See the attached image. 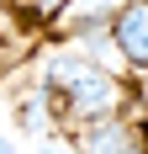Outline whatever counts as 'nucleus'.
Returning <instances> with one entry per match:
<instances>
[{"mask_svg":"<svg viewBox=\"0 0 148 154\" xmlns=\"http://www.w3.org/2000/svg\"><path fill=\"white\" fill-rule=\"evenodd\" d=\"M48 91H58L64 112L79 117V122H106V117H117L122 96H127L111 69H95V64H85V59H53Z\"/></svg>","mask_w":148,"mask_h":154,"instance_id":"obj_1","label":"nucleus"},{"mask_svg":"<svg viewBox=\"0 0 148 154\" xmlns=\"http://www.w3.org/2000/svg\"><path fill=\"white\" fill-rule=\"evenodd\" d=\"M79 149L85 154H148V128L127 122V117H106L79 133Z\"/></svg>","mask_w":148,"mask_h":154,"instance_id":"obj_2","label":"nucleus"},{"mask_svg":"<svg viewBox=\"0 0 148 154\" xmlns=\"http://www.w3.org/2000/svg\"><path fill=\"white\" fill-rule=\"evenodd\" d=\"M111 37L127 53V64H148V0H127L111 16Z\"/></svg>","mask_w":148,"mask_h":154,"instance_id":"obj_3","label":"nucleus"},{"mask_svg":"<svg viewBox=\"0 0 148 154\" xmlns=\"http://www.w3.org/2000/svg\"><path fill=\"white\" fill-rule=\"evenodd\" d=\"M43 122H48L43 117V96H27V101L16 106V128H21V133H37Z\"/></svg>","mask_w":148,"mask_h":154,"instance_id":"obj_4","label":"nucleus"},{"mask_svg":"<svg viewBox=\"0 0 148 154\" xmlns=\"http://www.w3.org/2000/svg\"><path fill=\"white\" fill-rule=\"evenodd\" d=\"M32 5H37V16H58V5H64V0H32Z\"/></svg>","mask_w":148,"mask_h":154,"instance_id":"obj_5","label":"nucleus"},{"mask_svg":"<svg viewBox=\"0 0 148 154\" xmlns=\"http://www.w3.org/2000/svg\"><path fill=\"white\" fill-rule=\"evenodd\" d=\"M0 154H16V143H11V138H0Z\"/></svg>","mask_w":148,"mask_h":154,"instance_id":"obj_6","label":"nucleus"},{"mask_svg":"<svg viewBox=\"0 0 148 154\" xmlns=\"http://www.w3.org/2000/svg\"><path fill=\"white\" fill-rule=\"evenodd\" d=\"M37 154H53V149H37Z\"/></svg>","mask_w":148,"mask_h":154,"instance_id":"obj_7","label":"nucleus"}]
</instances>
